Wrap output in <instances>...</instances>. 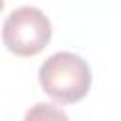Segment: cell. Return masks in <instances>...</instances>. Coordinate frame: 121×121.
<instances>
[{
  "instance_id": "cell-2",
  "label": "cell",
  "mask_w": 121,
  "mask_h": 121,
  "mask_svg": "<svg viewBox=\"0 0 121 121\" xmlns=\"http://www.w3.org/2000/svg\"><path fill=\"white\" fill-rule=\"evenodd\" d=\"M51 21L38 6H19L8 13L2 25L4 45L19 57L38 55L51 40Z\"/></svg>"
},
{
  "instance_id": "cell-1",
  "label": "cell",
  "mask_w": 121,
  "mask_h": 121,
  "mask_svg": "<svg viewBox=\"0 0 121 121\" xmlns=\"http://www.w3.org/2000/svg\"><path fill=\"white\" fill-rule=\"evenodd\" d=\"M38 79L42 89L60 104H72L81 100L93 81L89 62L72 51H57L49 55L40 70Z\"/></svg>"
},
{
  "instance_id": "cell-4",
  "label": "cell",
  "mask_w": 121,
  "mask_h": 121,
  "mask_svg": "<svg viewBox=\"0 0 121 121\" xmlns=\"http://www.w3.org/2000/svg\"><path fill=\"white\" fill-rule=\"evenodd\" d=\"M2 9H4V2L0 0V11H2Z\"/></svg>"
},
{
  "instance_id": "cell-3",
  "label": "cell",
  "mask_w": 121,
  "mask_h": 121,
  "mask_svg": "<svg viewBox=\"0 0 121 121\" xmlns=\"http://www.w3.org/2000/svg\"><path fill=\"white\" fill-rule=\"evenodd\" d=\"M23 121H70L66 112L51 102H36L25 112Z\"/></svg>"
}]
</instances>
